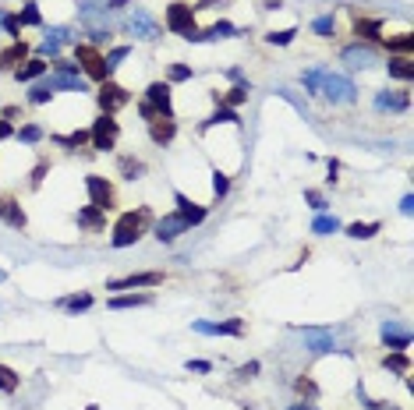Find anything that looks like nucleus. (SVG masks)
Returning a JSON list of instances; mask_svg holds the SVG:
<instances>
[{"label":"nucleus","instance_id":"nucleus-1","mask_svg":"<svg viewBox=\"0 0 414 410\" xmlns=\"http://www.w3.org/2000/svg\"><path fill=\"white\" fill-rule=\"evenodd\" d=\"M149 223H153V213L145 209H135V213H121L117 216V223H113V237H110V244L113 248H131V244H138L142 241V233L149 230Z\"/></svg>","mask_w":414,"mask_h":410},{"label":"nucleus","instance_id":"nucleus-2","mask_svg":"<svg viewBox=\"0 0 414 410\" xmlns=\"http://www.w3.org/2000/svg\"><path fill=\"white\" fill-rule=\"evenodd\" d=\"M195 4H188V0H173V4H167L163 11V28L173 36H185L188 43H198V32L202 28L195 25Z\"/></svg>","mask_w":414,"mask_h":410},{"label":"nucleus","instance_id":"nucleus-3","mask_svg":"<svg viewBox=\"0 0 414 410\" xmlns=\"http://www.w3.org/2000/svg\"><path fill=\"white\" fill-rule=\"evenodd\" d=\"M75 64H78V71H85L88 78H96L100 85L103 81H110V68H106V57L96 50V46H88V43H75Z\"/></svg>","mask_w":414,"mask_h":410},{"label":"nucleus","instance_id":"nucleus-4","mask_svg":"<svg viewBox=\"0 0 414 410\" xmlns=\"http://www.w3.org/2000/svg\"><path fill=\"white\" fill-rule=\"evenodd\" d=\"M319 96H326L333 106H347L358 99V89H354V81L344 78V75H333V71H322V89Z\"/></svg>","mask_w":414,"mask_h":410},{"label":"nucleus","instance_id":"nucleus-5","mask_svg":"<svg viewBox=\"0 0 414 410\" xmlns=\"http://www.w3.org/2000/svg\"><path fill=\"white\" fill-rule=\"evenodd\" d=\"M117 138H121V124L113 121V113H100L96 124L88 128V145H93L96 153H110Z\"/></svg>","mask_w":414,"mask_h":410},{"label":"nucleus","instance_id":"nucleus-6","mask_svg":"<svg viewBox=\"0 0 414 410\" xmlns=\"http://www.w3.org/2000/svg\"><path fill=\"white\" fill-rule=\"evenodd\" d=\"M85 191H88V205H96L100 213H113L117 209V188H113V181L100 177V173H88V177H85Z\"/></svg>","mask_w":414,"mask_h":410},{"label":"nucleus","instance_id":"nucleus-7","mask_svg":"<svg viewBox=\"0 0 414 410\" xmlns=\"http://www.w3.org/2000/svg\"><path fill=\"white\" fill-rule=\"evenodd\" d=\"M128 28H131V36L142 39V43H156V39H163V25H160L149 11H145V8H135V11H131Z\"/></svg>","mask_w":414,"mask_h":410},{"label":"nucleus","instance_id":"nucleus-8","mask_svg":"<svg viewBox=\"0 0 414 410\" xmlns=\"http://www.w3.org/2000/svg\"><path fill=\"white\" fill-rule=\"evenodd\" d=\"M96 103L103 113H117L121 106L131 103V92L124 89V85H117V81H103L100 89H96Z\"/></svg>","mask_w":414,"mask_h":410},{"label":"nucleus","instance_id":"nucleus-9","mask_svg":"<svg viewBox=\"0 0 414 410\" xmlns=\"http://www.w3.org/2000/svg\"><path fill=\"white\" fill-rule=\"evenodd\" d=\"M64 43H78V36L71 32V28L57 25V28H50V32H46V39L39 43V53H36V57H43V61H46V57H53V61H61V46H64Z\"/></svg>","mask_w":414,"mask_h":410},{"label":"nucleus","instance_id":"nucleus-10","mask_svg":"<svg viewBox=\"0 0 414 410\" xmlns=\"http://www.w3.org/2000/svg\"><path fill=\"white\" fill-rule=\"evenodd\" d=\"M0 223H8L15 230H25L28 226V216L21 209V202L11 195V191H0Z\"/></svg>","mask_w":414,"mask_h":410},{"label":"nucleus","instance_id":"nucleus-11","mask_svg":"<svg viewBox=\"0 0 414 410\" xmlns=\"http://www.w3.org/2000/svg\"><path fill=\"white\" fill-rule=\"evenodd\" d=\"M145 103L156 110V117H173V99H170V81H153L145 89Z\"/></svg>","mask_w":414,"mask_h":410},{"label":"nucleus","instance_id":"nucleus-12","mask_svg":"<svg viewBox=\"0 0 414 410\" xmlns=\"http://www.w3.org/2000/svg\"><path fill=\"white\" fill-rule=\"evenodd\" d=\"M167 280V273L153 269V273H131V276H121V280H110L106 290H135V286H160Z\"/></svg>","mask_w":414,"mask_h":410},{"label":"nucleus","instance_id":"nucleus-13","mask_svg":"<svg viewBox=\"0 0 414 410\" xmlns=\"http://www.w3.org/2000/svg\"><path fill=\"white\" fill-rule=\"evenodd\" d=\"M191 329L202 336H241L245 322L241 318H227V322H191Z\"/></svg>","mask_w":414,"mask_h":410},{"label":"nucleus","instance_id":"nucleus-14","mask_svg":"<svg viewBox=\"0 0 414 410\" xmlns=\"http://www.w3.org/2000/svg\"><path fill=\"white\" fill-rule=\"evenodd\" d=\"M173 202H177V216H181L188 226H198L205 216H209V209H205V205H198V202H191L185 191H173Z\"/></svg>","mask_w":414,"mask_h":410},{"label":"nucleus","instance_id":"nucleus-15","mask_svg":"<svg viewBox=\"0 0 414 410\" xmlns=\"http://www.w3.org/2000/svg\"><path fill=\"white\" fill-rule=\"evenodd\" d=\"M379 336H382V346H390V350H404L407 354V346H411V333L400 326V322H382V329H379Z\"/></svg>","mask_w":414,"mask_h":410},{"label":"nucleus","instance_id":"nucleus-16","mask_svg":"<svg viewBox=\"0 0 414 410\" xmlns=\"http://www.w3.org/2000/svg\"><path fill=\"white\" fill-rule=\"evenodd\" d=\"M340 61L350 68V71H365V68H372L375 64V50L372 46H347L344 53H340Z\"/></svg>","mask_w":414,"mask_h":410},{"label":"nucleus","instance_id":"nucleus-17","mask_svg":"<svg viewBox=\"0 0 414 410\" xmlns=\"http://www.w3.org/2000/svg\"><path fill=\"white\" fill-rule=\"evenodd\" d=\"M28 61V43L25 39H11V46L8 50H0V71H15V68H21Z\"/></svg>","mask_w":414,"mask_h":410},{"label":"nucleus","instance_id":"nucleus-18","mask_svg":"<svg viewBox=\"0 0 414 410\" xmlns=\"http://www.w3.org/2000/svg\"><path fill=\"white\" fill-rule=\"evenodd\" d=\"M188 230V223L177 216V213H170V216H163V219H156V237L163 241V244H173L181 233Z\"/></svg>","mask_w":414,"mask_h":410},{"label":"nucleus","instance_id":"nucleus-19","mask_svg":"<svg viewBox=\"0 0 414 410\" xmlns=\"http://www.w3.org/2000/svg\"><path fill=\"white\" fill-rule=\"evenodd\" d=\"M248 96H252V85H248V81H238V85H234V89H227V92H213L216 106H227V110H238L241 103H248Z\"/></svg>","mask_w":414,"mask_h":410},{"label":"nucleus","instance_id":"nucleus-20","mask_svg":"<svg viewBox=\"0 0 414 410\" xmlns=\"http://www.w3.org/2000/svg\"><path fill=\"white\" fill-rule=\"evenodd\" d=\"M407 106H411V96H407V92H397V89H382V92H375V110L404 113Z\"/></svg>","mask_w":414,"mask_h":410},{"label":"nucleus","instance_id":"nucleus-21","mask_svg":"<svg viewBox=\"0 0 414 410\" xmlns=\"http://www.w3.org/2000/svg\"><path fill=\"white\" fill-rule=\"evenodd\" d=\"M173 135H177L173 117H153V121H149V138H153L156 145H170Z\"/></svg>","mask_w":414,"mask_h":410},{"label":"nucleus","instance_id":"nucleus-22","mask_svg":"<svg viewBox=\"0 0 414 410\" xmlns=\"http://www.w3.org/2000/svg\"><path fill=\"white\" fill-rule=\"evenodd\" d=\"M75 223H78L82 230H88V233H100V230L106 226V213H100L96 205H85V209H78Z\"/></svg>","mask_w":414,"mask_h":410},{"label":"nucleus","instance_id":"nucleus-23","mask_svg":"<svg viewBox=\"0 0 414 410\" xmlns=\"http://www.w3.org/2000/svg\"><path fill=\"white\" fill-rule=\"evenodd\" d=\"M354 36H361L368 43L382 39V21L379 18H365V14H354Z\"/></svg>","mask_w":414,"mask_h":410},{"label":"nucleus","instance_id":"nucleus-24","mask_svg":"<svg viewBox=\"0 0 414 410\" xmlns=\"http://www.w3.org/2000/svg\"><path fill=\"white\" fill-rule=\"evenodd\" d=\"M46 68H50V64L43 61V57H28V61H25L21 68H15L11 75H15L18 81H36V78H43V75H46Z\"/></svg>","mask_w":414,"mask_h":410},{"label":"nucleus","instance_id":"nucleus-25","mask_svg":"<svg viewBox=\"0 0 414 410\" xmlns=\"http://www.w3.org/2000/svg\"><path fill=\"white\" fill-rule=\"evenodd\" d=\"M301 333H305V346L312 354H330V350H337V340L326 333H315V329H301Z\"/></svg>","mask_w":414,"mask_h":410},{"label":"nucleus","instance_id":"nucleus-26","mask_svg":"<svg viewBox=\"0 0 414 410\" xmlns=\"http://www.w3.org/2000/svg\"><path fill=\"white\" fill-rule=\"evenodd\" d=\"M46 85L53 92H85L82 75H53V78H46Z\"/></svg>","mask_w":414,"mask_h":410},{"label":"nucleus","instance_id":"nucleus-27","mask_svg":"<svg viewBox=\"0 0 414 410\" xmlns=\"http://www.w3.org/2000/svg\"><path fill=\"white\" fill-rule=\"evenodd\" d=\"M145 304H153V294H117L106 301V308L113 311H124V308H145Z\"/></svg>","mask_w":414,"mask_h":410},{"label":"nucleus","instance_id":"nucleus-28","mask_svg":"<svg viewBox=\"0 0 414 410\" xmlns=\"http://www.w3.org/2000/svg\"><path fill=\"white\" fill-rule=\"evenodd\" d=\"M15 21H18V28H36V25H43V11H39L36 0H28V4L15 14Z\"/></svg>","mask_w":414,"mask_h":410},{"label":"nucleus","instance_id":"nucleus-29","mask_svg":"<svg viewBox=\"0 0 414 410\" xmlns=\"http://www.w3.org/2000/svg\"><path fill=\"white\" fill-rule=\"evenodd\" d=\"M50 141L53 145H64V149H71V153H78V149H85L88 145V131H71V135H50Z\"/></svg>","mask_w":414,"mask_h":410},{"label":"nucleus","instance_id":"nucleus-30","mask_svg":"<svg viewBox=\"0 0 414 410\" xmlns=\"http://www.w3.org/2000/svg\"><path fill=\"white\" fill-rule=\"evenodd\" d=\"M390 78H400V81H414V61L411 57H390Z\"/></svg>","mask_w":414,"mask_h":410},{"label":"nucleus","instance_id":"nucleus-31","mask_svg":"<svg viewBox=\"0 0 414 410\" xmlns=\"http://www.w3.org/2000/svg\"><path fill=\"white\" fill-rule=\"evenodd\" d=\"M386 50H390V57H411V50H414V32H400V36L386 39Z\"/></svg>","mask_w":414,"mask_h":410},{"label":"nucleus","instance_id":"nucleus-32","mask_svg":"<svg viewBox=\"0 0 414 410\" xmlns=\"http://www.w3.org/2000/svg\"><path fill=\"white\" fill-rule=\"evenodd\" d=\"M216 124H238V128H241V117H238V110H227V106H216V113H213L209 121L202 124V131H209V128H216Z\"/></svg>","mask_w":414,"mask_h":410},{"label":"nucleus","instance_id":"nucleus-33","mask_svg":"<svg viewBox=\"0 0 414 410\" xmlns=\"http://www.w3.org/2000/svg\"><path fill=\"white\" fill-rule=\"evenodd\" d=\"M312 32H315L319 39H333V36H337V14H319V18L312 21Z\"/></svg>","mask_w":414,"mask_h":410},{"label":"nucleus","instance_id":"nucleus-34","mask_svg":"<svg viewBox=\"0 0 414 410\" xmlns=\"http://www.w3.org/2000/svg\"><path fill=\"white\" fill-rule=\"evenodd\" d=\"M337 230H340V219H337V216L319 213V216L312 219V233H319V237H330V233H337Z\"/></svg>","mask_w":414,"mask_h":410},{"label":"nucleus","instance_id":"nucleus-35","mask_svg":"<svg viewBox=\"0 0 414 410\" xmlns=\"http://www.w3.org/2000/svg\"><path fill=\"white\" fill-rule=\"evenodd\" d=\"M382 230V223H350L347 226V237H354V241H368V237H375V233Z\"/></svg>","mask_w":414,"mask_h":410},{"label":"nucleus","instance_id":"nucleus-36","mask_svg":"<svg viewBox=\"0 0 414 410\" xmlns=\"http://www.w3.org/2000/svg\"><path fill=\"white\" fill-rule=\"evenodd\" d=\"M382 368H390V371H397V375H407V371H411V361H407L404 350H393V354L382 358Z\"/></svg>","mask_w":414,"mask_h":410},{"label":"nucleus","instance_id":"nucleus-37","mask_svg":"<svg viewBox=\"0 0 414 410\" xmlns=\"http://www.w3.org/2000/svg\"><path fill=\"white\" fill-rule=\"evenodd\" d=\"M64 311H71V315H78V311H88L93 308V294H75V297H64V301H57Z\"/></svg>","mask_w":414,"mask_h":410},{"label":"nucleus","instance_id":"nucleus-38","mask_svg":"<svg viewBox=\"0 0 414 410\" xmlns=\"http://www.w3.org/2000/svg\"><path fill=\"white\" fill-rule=\"evenodd\" d=\"M18 386H21V375L8 364H0V393H15Z\"/></svg>","mask_w":414,"mask_h":410},{"label":"nucleus","instance_id":"nucleus-39","mask_svg":"<svg viewBox=\"0 0 414 410\" xmlns=\"http://www.w3.org/2000/svg\"><path fill=\"white\" fill-rule=\"evenodd\" d=\"M234 32H238V28H234L230 21H216L213 28H205V32H198V43H202V39H227V36H234Z\"/></svg>","mask_w":414,"mask_h":410},{"label":"nucleus","instance_id":"nucleus-40","mask_svg":"<svg viewBox=\"0 0 414 410\" xmlns=\"http://www.w3.org/2000/svg\"><path fill=\"white\" fill-rule=\"evenodd\" d=\"M142 173H145V163H142V159H131V156L121 159V177H124V181H138Z\"/></svg>","mask_w":414,"mask_h":410},{"label":"nucleus","instance_id":"nucleus-41","mask_svg":"<svg viewBox=\"0 0 414 410\" xmlns=\"http://www.w3.org/2000/svg\"><path fill=\"white\" fill-rule=\"evenodd\" d=\"M50 99H53V89H50L46 81H36L32 89H28V103H32V106H43V103H50Z\"/></svg>","mask_w":414,"mask_h":410},{"label":"nucleus","instance_id":"nucleus-42","mask_svg":"<svg viewBox=\"0 0 414 410\" xmlns=\"http://www.w3.org/2000/svg\"><path fill=\"white\" fill-rule=\"evenodd\" d=\"M301 85H305V92H308V96H319V89H322V68L305 71V75H301Z\"/></svg>","mask_w":414,"mask_h":410},{"label":"nucleus","instance_id":"nucleus-43","mask_svg":"<svg viewBox=\"0 0 414 410\" xmlns=\"http://www.w3.org/2000/svg\"><path fill=\"white\" fill-rule=\"evenodd\" d=\"M294 36H298V28H280V32H265V43H273V46H290Z\"/></svg>","mask_w":414,"mask_h":410},{"label":"nucleus","instance_id":"nucleus-44","mask_svg":"<svg viewBox=\"0 0 414 410\" xmlns=\"http://www.w3.org/2000/svg\"><path fill=\"white\" fill-rule=\"evenodd\" d=\"M18 141H25V145H39V141H43V128H39V124H25V128L18 131Z\"/></svg>","mask_w":414,"mask_h":410},{"label":"nucleus","instance_id":"nucleus-45","mask_svg":"<svg viewBox=\"0 0 414 410\" xmlns=\"http://www.w3.org/2000/svg\"><path fill=\"white\" fill-rule=\"evenodd\" d=\"M191 64H170V71H167V78L170 81H191Z\"/></svg>","mask_w":414,"mask_h":410},{"label":"nucleus","instance_id":"nucleus-46","mask_svg":"<svg viewBox=\"0 0 414 410\" xmlns=\"http://www.w3.org/2000/svg\"><path fill=\"white\" fill-rule=\"evenodd\" d=\"M227 191H230V177H227V173H220V170H213V195L227 198Z\"/></svg>","mask_w":414,"mask_h":410},{"label":"nucleus","instance_id":"nucleus-47","mask_svg":"<svg viewBox=\"0 0 414 410\" xmlns=\"http://www.w3.org/2000/svg\"><path fill=\"white\" fill-rule=\"evenodd\" d=\"M128 53H131V46H113V50L106 53V68L113 71V68H117V64H121L124 57H128Z\"/></svg>","mask_w":414,"mask_h":410},{"label":"nucleus","instance_id":"nucleus-48","mask_svg":"<svg viewBox=\"0 0 414 410\" xmlns=\"http://www.w3.org/2000/svg\"><path fill=\"white\" fill-rule=\"evenodd\" d=\"M46 173H50V163H46V159H39V163H36V170H32V177H28V184H32V188H39Z\"/></svg>","mask_w":414,"mask_h":410},{"label":"nucleus","instance_id":"nucleus-49","mask_svg":"<svg viewBox=\"0 0 414 410\" xmlns=\"http://www.w3.org/2000/svg\"><path fill=\"white\" fill-rule=\"evenodd\" d=\"M305 202L312 205V209H315V213H322V209H326V198H322L319 191H312V188L305 191Z\"/></svg>","mask_w":414,"mask_h":410},{"label":"nucleus","instance_id":"nucleus-50","mask_svg":"<svg viewBox=\"0 0 414 410\" xmlns=\"http://www.w3.org/2000/svg\"><path fill=\"white\" fill-rule=\"evenodd\" d=\"M298 393H301V396H308V400H315V396H319V389H315L312 378H298Z\"/></svg>","mask_w":414,"mask_h":410},{"label":"nucleus","instance_id":"nucleus-51","mask_svg":"<svg viewBox=\"0 0 414 410\" xmlns=\"http://www.w3.org/2000/svg\"><path fill=\"white\" fill-rule=\"evenodd\" d=\"M185 368H188V371H195V375H209V371H213V364H209V361H188Z\"/></svg>","mask_w":414,"mask_h":410},{"label":"nucleus","instance_id":"nucleus-52","mask_svg":"<svg viewBox=\"0 0 414 410\" xmlns=\"http://www.w3.org/2000/svg\"><path fill=\"white\" fill-rule=\"evenodd\" d=\"M258 368H262L258 361H248V364H241V368H238V375H241V378H255V375H258Z\"/></svg>","mask_w":414,"mask_h":410},{"label":"nucleus","instance_id":"nucleus-53","mask_svg":"<svg viewBox=\"0 0 414 410\" xmlns=\"http://www.w3.org/2000/svg\"><path fill=\"white\" fill-rule=\"evenodd\" d=\"M138 113H142V117H145V124H149V121H153V117H156V110H153V106H149V103H145V99H142V103H138Z\"/></svg>","mask_w":414,"mask_h":410},{"label":"nucleus","instance_id":"nucleus-54","mask_svg":"<svg viewBox=\"0 0 414 410\" xmlns=\"http://www.w3.org/2000/svg\"><path fill=\"white\" fill-rule=\"evenodd\" d=\"M11 135H15L11 121H4V117H0V141H4V138H11Z\"/></svg>","mask_w":414,"mask_h":410},{"label":"nucleus","instance_id":"nucleus-55","mask_svg":"<svg viewBox=\"0 0 414 410\" xmlns=\"http://www.w3.org/2000/svg\"><path fill=\"white\" fill-rule=\"evenodd\" d=\"M326 166H330V177H326V181H330V184H337V173H340V163H337V159H330Z\"/></svg>","mask_w":414,"mask_h":410},{"label":"nucleus","instance_id":"nucleus-56","mask_svg":"<svg viewBox=\"0 0 414 410\" xmlns=\"http://www.w3.org/2000/svg\"><path fill=\"white\" fill-rule=\"evenodd\" d=\"M411 209H414V198H411V195H404V202H400V213H404V216H411Z\"/></svg>","mask_w":414,"mask_h":410},{"label":"nucleus","instance_id":"nucleus-57","mask_svg":"<svg viewBox=\"0 0 414 410\" xmlns=\"http://www.w3.org/2000/svg\"><path fill=\"white\" fill-rule=\"evenodd\" d=\"M124 4H131V0H106V11H121Z\"/></svg>","mask_w":414,"mask_h":410},{"label":"nucleus","instance_id":"nucleus-58","mask_svg":"<svg viewBox=\"0 0 414 410\" xmlns=\"http://www.w3.org/2000/svg\"><path fill=\"white\" fill-rule=\"evenodd\" d=\"M283 8V0H265V4H262V11H280Z\"/></svg>","mask_w":414,"mask_h":410},{"label":"nucleus","instance_id":"nucleus-59","mask_svg":"<svg viewBox=\"0 0 414 410\" xmlns=\"http://www.w3.org/2000/svg\"><path fill=\"white\" fill-rule=\"evenodd\" d=\"M365 407H368V410H397V407H382V403H375V400H365Z\"/></svg>","mask_w":414,"mask_h":410},{"label":"nucleus","instance_id":"nucleus-60","mask_svg":"<svg viewBox=\"0 0 414 410\" xmlns=\"http://www.w3.org/2000/svg\"><path fill=\"white\" fill-rule=\"evenodd\" d=\"M8 14H11L8 8H0V28H4V21H8Z\"/></svg>","mask_w":414,"mask_h":410},{"label":"nucleus","instance_id":"nucleus-61","mask_svg":"<svg viewBox=\"0 0 414 410\" xmlns=\"http://www.w3.org/2000/svg\"><path fill=\"white\" fill-rule=\"evenodd\" d=\"M287 410H315V407H305V403H294V407H287Z\"/></svg>","mask_w":414,"mask_h":410},{"label":"nucleus","instance_id":"nucleus-62","mask_svg":"<svg viewBox=\"0 0 414 410\" xmlns=\"http://www.w3.org/2000/svg\"><path fill=\"white\" fill-rule=\"evenodd\" d=\"M0 280H8V273H4V269H0Z\"/></svg>","mask_w":414,"mask_h":410}]
</instances>
